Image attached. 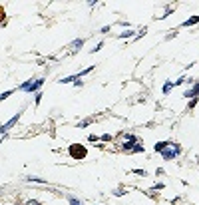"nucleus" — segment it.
<instances>
[{
  "instance_id": "nucleus-1",
  "label": "nucleus",
  "mask_w": 199,
  "mask_h": 205,
  "mask_svg": "<svg viewBox=\"0 0 199 205\" xmlns=\"http://www.w3.org/2000/svg\"><path fill=\"white\" fill-rule=\"evenodd\" d=\"M70 153H72V157H76V159H84L86 157V147L80 146V144H74V146H70Z\"/></svg>"
},
{
  "instance_id": "nucleus-2",
  "label": "nucleus",
  "mask_w": 199,
  "mask_h": 205,
  "mask_svg": "<svg viewBox=\"0 0 199 205\" xmlns=\"http://www.w3.org/2000/svg\"><path fill=\"white\" fill-rule=\"evenodd\" d=\"M40 86H42V80H36V82H28V84H24V86H22V90L32 92V90H38Z\"/></svg>"
},
{
  "instance_id": "nucleus-3",
  "label": "nucleus",
  "mask_w": 199,
  "mask_h": 205,
  "mask_svg": "<svg viewBox=\"0 0 199 205\" xmlns=\"http://www.w3.org/2000/svg\"><path fill=\"white\" fill-rule=\"evenodd\" d=\"M82 44H84V40H74L70 48H72V50H80V48H82Z\"/></svg>"
},
{
  "instance_id": "nucleus-4",
  "label": "nucleus",
  "mask_w": 199,
  "mask_h": 205,
  "mask_svg": "<svg viewBox=\"0 0 199 205\" xmlns=\"http://www.w3.org/2000/svg\"><path fill=\"white\" fill-rule=\"evenodd\" d=\"M165 147H167L165 141H161V144H155V152H165Z\"/></svg>"
},
{
  "instance_id": "nucleus-5",
  "label": "nucleus",
  "mask_w": 199,
  "mask_h": 205,
  "mask_svg": "<svg viewBox=\"0 0 199 205\" xmlns=\"http://www.w3.org/2000/svg\"><path fill=\"white\" fill-rule=\"evenodd\" d=\"M132 152H143V146H141V144H135Z\"/></svg>"
},
{
  "instance_id": "nucleus-6",
  "label": "nucleus",
  "mask_w": 199,
  "mask_h": 205,
  "mask_svg": "<svg viewBox=\"0 0 199 205\" xmlns=\"http://www.w3.org/2000/svg\"><path fill=\"white\" fill-rule=\"evenodd\" d=\"M68 201H70V205H82L78 199H74V197H68Z\"/></svg>"
},
{
  "instance_id": "nucleus-7",
  "label": "nucleus",
  "mask_w": 199,
  "mask_h": 205,
  "mask_svg": "<svg viewBox=\"0 0 199 205\" xmlns=\"http://www.w3.org/2000/svg\"><path fill=\"white\" fill-rule=\"evenodd\" d=\"M26 205H40V203H38V201H34V199H30V201H28Z\"/></svg>"
}]
</instances>
